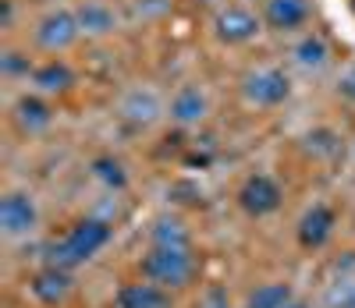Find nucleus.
I'll return each instance as SVG.
<instances>
[{"label": "nucleus", "instance_id": "obj_1", "mask_svg": "<svg viewBox=\"0 0 355 308\" xmlns=\"http://www.w3.org/2000/svg\"><path fill=\"white\" fill-rule=\"evenodd\" d=\"M135 273L174 294L196 291L202 280V255L196 244H146Z\"/></svg>", "mask_w": 355, "mask_h": 308}, {"label": "nucleus", "instance_id": "obj_2", "mask_svg": "<svg viewBox=\"0 0 355 308\" xmlns=\"http://www.w3.org/2000/svg\"><path fill=\"white\" fill-rule=\"evenodd\" d=\"M110 241H114V224L110 220H103V217H78L61 237L50 241L46 262H57V266L78 273L89 262H96L107 252Z\"/></svg>", "mask_w": 355, "mask_h": 308}, {"label": "nucleus", "instance_id": "obj_3", "mask_svg": "<svg viewBox=\"0 0 355 308\" xmlns=\"http://www.w3.org/2000/svg\"><path fill=\"white\" fill-rule=\"evenodd\" d=\"M40 227H43V209L28 188H8L0 195V237L8 244H21L28 237H36Z\"/></svg>", "mask_w": 355, "mask_h": 308}, {"label": "nucleus", "instance_id": "obj_4", "mask_svg": "<svg viewBox=\"0 0 355 308\" xmlns=\"http://www.w3.org/2000/svg\"><path fill=\"white\" fill-rule=\"evenodd\" d=\"M239 92H242L245 107H252V110H277L291 96V78L277 64H259L242 75Z\"/></svg>", "mask_w": 355, "mask_h": 308}, {"label": "nucleus", "instance_id": "obj_5", "mask_svg": "<svg viewBox=\"0 0 355 308\" xmlns=\"http://www.w3.org/2000/svg\"><path fill=\"white\" fill-rule=\"evenodd\" d=\"M234 206H239L249 220H266V217H274V212H281L284 184L266 170H252L249 177H242L239 192H234Z\"/></svg>", "mask_w": 355, "mask_h": 308}, {"label": "nucleus", "instance_id": "obj_6", "mask_svg": "<svg viewBox=\"0 0 355 308\" xmlns=\"http://www.w3.org/2000/svg\"><path fill=\"white\" fill-rule=\"evenodd\" d=\"M78 39H82V25H78L75 8H53V11L40 15L36 25H33V43H36L46 57L68 53Z\"/></svg>", "mask_w": 355, "mask_h": 308}, {"label": "nucleus", "instance_id": "obj_7", "mask_svg": "<svg viewBox=\"0 0 355 308\" xmlns=\"http://www.w3.org/2000/svg\"><path fill=\"white\" fill-rule=\"evenodd\" d=\"M25 294L40 308H64L75 294V273L57 262H43L25 276Z\"/></svg>", "mask_w": 355, "mask_h": 308}, {"label": "nucleus", "instance_id": "obj_8", "mask_svg": "<svg viewBox=\"0 0 355 308\" xmlns=\"http://www.w3.org/2000/svg\"><path fill=\"white\" fill-rule=\"evenodd\" d=\"M263 28H266L263 18L252 8H245V4H224L210 18V36L220 46H249Z\"/></svg>", "mask_w": 355, "mask_h": 308}, {"label": "nucleus", "instance_id": "obj_9", "mask_svg": "<svg viewBox=\"0 0 355 308\" xmlns=\"http://www.w3.org/2000/svg\"><path fill=\"white\" fill-rule=\"evenodd\" d=\"M334 234H338V209L331 202L306 206V212L299 217V224H295V241H299V248L309 252V255L327 248L334 241Z\"/></svg>", "mask_w": 355, "mask_h": 308}, {"label": "nucleus", "instance_id": "obj_10", "mask_svg": "<svg viewBox=\"0 0 355 308\" xmlns=\"http://www.w3.org/2000/svg\"><path fill=\"white\" fill-rule=\"evenodd\" d=\"M164 114H167V103L160 100V92L150 89V85H132L125 96L117 100V117H121L128 128H135V132L153 128Z\"/></svg>", "mask_w": 355, "mask_h": 308}, {"label": "nucleus", "instance_id": "obj_11", "mask_svg": "<svg viewBox=\"0 0 355 308\" xmlns=\"http://www.w3.org/2000/svg\"><path fill=\"white\" fill-rule=\"evenodd\" d=\"M114 308H182V294H174L146 276H132V280H121L114 291Z\"/></svg>", "mask_w": 355, "mask_h": 308}, {"label": "nucleus", "instance_id": "obj_12", "mask_svg": "<svg viewBox=\"0 0 355 308\" xmlns=\"http://www.w3.org/2000/svg\"><path fill=\"white\" fill-rule=\"evenodd\" d=\"M210 92H206L199 82H185L171 92L167 100V117L178 128H199L206 117H210Z\"/></svg>", "mask_w": 355, "mask_h": 308}, {"label": "nucleus", "instance_id": "obj_13", "mask_svg": "<svg viewBox=\"0 0 355 308\" xmlns=\"http://www.w3.org/2000/svg\"><path fill=\"white\" fill-rule=\"evenodd\" d=\"M259 18L266 25V33H277V36L302 33L313 21V0H263Z\"/></svg>", "mask_w": 355, "mask_h": 308}, {"label": "nucleus", "instance_id": "obj_14", "mask_svg": "<svg viewBox=\"0 0 355 308\" xmlns=\"http://www.w3.org/2000/svg\"><path fill=\"white\" fill-rule=\"evenodd\" d=\"M11 120H15V128L21 135H43L46 128H53V120H57V110L50 103V96H43V92L36 89H28L21 92V96L11 103Z\"/></svg>", "mask_w": 355, "mask_h": 308}, {"label": "nucleus", "instance_id": "obj_15", "mask_svg": "<svg viewBox=\"0 0 355 308\" xmlns=\"http://www.w3.org/2000/svg\"><path fill=\"white\" fill-rule=\"evenodd\" d=\"M28 85H33L36 92H43V96H68V92L78 85V75L64 57H46L33 68Z\"/></svg>", "mask_w": 355, "mask_h": 308}, {"label": "nucleus", "instance_id": "obj_16", "mask_svg": "<svg viewBox=\"0 0 355 308\" xmlns=\"http://www.w3.org/2000/svg\"><path fill=\"white\" fill-rule=\"evenodd\" d=\"M75 15L82 25V36H89V39H107L121 28V15H117L110 0H78Z\"/></svg>", "mask_w": 355, "mask_h": 308}, {"label": "nucleus", "instance_id": "obj_17", "mask_svg": "<svg viewBox=\"0 0 355 308\" xmlns=\"http://www.w3.org/2000/svg\"><path fill=\"white\" fill-rule=\"evenodd\" d=\"M295 298H299V291H295V284L284 280V276L259 280L245 291V305H252V308H288Z\"/></svg>", "mask_w": 355, "mask_h": 308}, {"label": "nucleus", "instance_id": "obj_18", "mask_svg": "<svg viewBox=\"0 0 355 308\" xmlns=\"http://www.w3.org/2000/svg\"><path fill=\"white\" fill-rule=\"evenodd\" d=\"M291 60L299 64L302 71H323L331 64V43L323 39L320 33H302L291 46Z\"/></svg>", "mask_w": 355, "mask_h": 308}, {"label": "nucleus", "instance_id": "obj_19", "mask_svg": "<svg viewBox=\"0 0 355 308\" xmlns=\"http://www.w3.org/2000/svg\"><path fill=\"white\" fill-rule=\"evenodd\" d=\"M89 177H93L100 188H107V192H125L132 184V174H128L125 160L110 156V152H100V156L89 160Z\"/></svg>", "mask_w": 355, "mask_h": 308}, {"label": "nucleus", "instance_id": "obj_20", "mask_svg": "<svg viewBox=\"0 0 355 308\" xmlns=\"http://www.w3.org/2000/svg\"><path fill=\"white\" fill-rule=\"evenodd\" d=\"M146 244H196L192 241V230L182 217H174V212H164L150 224L146 230Z\"/></svg>", "mask_w": 355, "mask_h": 308}, {"label": "nucleus", "instance_id": "obj_21", "mask_svg": "<svg viewBox=\"0 0 355 308\" xmlns=\"http://www.w3.org/2000/svg\"><path fill=\"white\" fill-rule=\"evenodd\" d=\"M323 308H355V276H338L323 291Z\"/></svg>", "mask_w": 355, "mask_h": 308}, {"label": "nucleus", "instance_id": "obj_22", "mask_svg": "<svg viewBox=\"0 0 355 308\" xmlns=\"http://www.w3.org/2000/svg\"><path fill=\"white\" fill-rule=\"evenodd\" d=\"M33 57H25V53H18V50H4V57H0V71H4V78H25L28 82V75H33Z\"/></svg>", "mask_w": 355, "mask_h": 308}, {"label": "nucleus", "instance_id": "obj_23", "mask_svg": "<svg viewBox=\"0 0 355 308\" xmlns=\"http://www.w3.org/2000/svg\"><path fill=\"white\" fill-rule=\"evenodd\" d=\"M199 308H239V305L231 301L227 287L210 284V287H202V291H199Z\"/></svg>", "mask_w": 355, "mask_h": 308}, {"label": "nucleus", "instance_id": "obj_24", "mask_svg": "<svg viewBox=\"0 0 355 308\" xmlns=\"http://www.w3.org/2000/svg\"><path fill=\"white\" fill-rule=\"evenodd\" d=\"M132 8L139 11L142 21H150V18H164L171 11V0H132Z\"/></svg>", "mask_w": 355, "mask_h": 308}, {"label": "nucleus", "instance_id": "obj_25", "mask_svg": "<svg viewBox=\"0 0 355 308\" xmlns=\"http://www.w3.org/2000/svg\"><path fill=\"white\" fill-rule=\"evenodd\" d=\"M288 308H313V301H309V298H302V294H299V298H295V301H291V305H288Z\"/></svg>", "mask_w": 355, "mask_h": 308}, {"label": "nucleus", "instance_id": "obj_26", "mask_svg": "<svg viewBox=\"0 0 355 308\" xmlns=\"http://www.w3.org/2000/svg\"><path fill=\"white\" fill-rule=\"evenodd\" d=\"M239 308H252V305H245V301H242V305H239Z\"/></svg>", "mask_w": 355, "mask_h": 308}]
</instances>
